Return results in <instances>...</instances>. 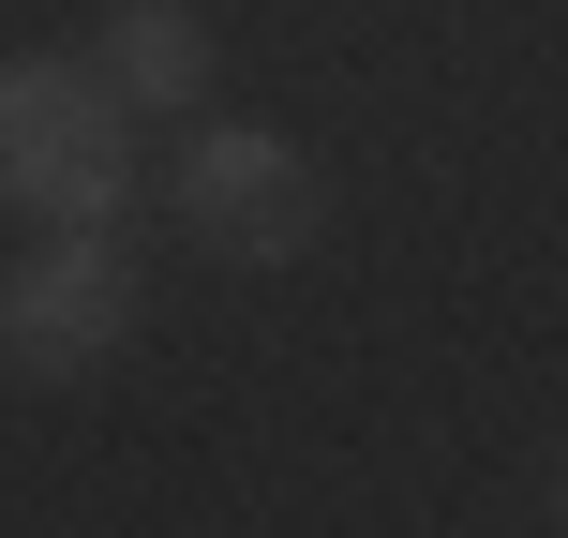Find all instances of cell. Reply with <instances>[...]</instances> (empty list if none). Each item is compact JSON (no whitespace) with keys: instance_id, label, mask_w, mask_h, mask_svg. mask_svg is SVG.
<instances>
[{"instance_id":"3","label":"cell","mask_w":568,"mask_h":538,"mask_svg":"<svg viewBox=\"0 0 568 538\" xmlns=\"http://www.w3.org/2000/svg\"><path fill=\"white\" fill-rule=\"evenodd\" d=\"M180 225H195L210 255H240V270H284V255H314L329 195H314V165H300L284 135L225 120V135H195V150H180Z\"/></svg>"},{"instance_id":"2","label":"cell","mask_w":568,"mask_h":538,"mask_svg":"<svg viewBox=\"0 0 568 538\" xmlns=\"http://www.w3.org/2000/svg\"><path fill=\"white\" fill-rule=\"evenodd\" d=\"M120 344H135V270H120L105 225H60L45 255L0 284V374H30V389H75Z\"/></svg>"},{"instance_id":"1","label":"cell","mask_w":568,"mask_h":538,"mask_svg":"<svg viewBox=\"0 0 568 538\" xmlns=\"http://www.w3.org/2000/svg\"><path fill=\"white\" fill-rule=\"evenodd\" d=\"M0 195L45 225H120L135 150H120V75L90 60H0Z\"/></svg>"},{"instance_id":"4","label":"cell","mask_w":568,"mask_h":538,"mask_svg":"<svg viewBox=\"0 0 568 538\" xmlns=\"http://www.w3.org/2000/svg\"><path fill=\"white\" fill-rule=\"evenodd\" d=\"M105 75H120V105H195L210 90V30L180 0H120L105 16Z\"/></svg>"}]
</instances>
